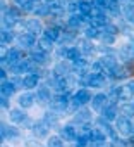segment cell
I'll list each match as a JSON object with an SVG mask.
<instances>
[{
  "mask_svg": "<svg viewBox=\"0 0 134 147\" xmlns=\"http://www.w3.org/2000/svg\"><path fill=\"white\" fill-rule=\"evenodd\" d=\"M17 102H19V107H21V109H29V107L34 106L36 97H34V94H31V92H24V94L19 95Z\"/></svg>",
  "mask_w": 134,
  "mask_h": 147,
  "instance_id": "cell-16",
  "label": "cell"
},
{
  "mask_svg": "<svg viewBox=\"0 0 134 147\" xmlns=\"http://www.w3.org/2000/svg\"><path fill=\"white\" fill-rule=\"evenodd\" d=\"M23 59V50L21 49H9L5 52V55H2V66H14L16 62H19Z\"/></svg>",
  "mask_w": 134,
  "mask_h": 147,
  "instance_id": "cell-6",
  "label": "cell"
},
{
  "mask_svg": "<svg viewBox=\"0 0 134 147\" xmlns=\"http://www.w3.org/2000/svg\"><path fill=\"white\" fill-rule=\"evenodd\" d=\"M93 0H79L78 2V12L81 16H91L93 12Z\"/></svg>",
  "mask_w": 134,
  "mask_h": 147,
  "instance_id": "cell-24",
  "label": "cell"
},
{
  "mask_svg": "<svg viewBox=\"0 0 134 147\" xmlns=\"http://www.w3.org/2000/svg\"><path fill=\"white\" fill-rule=\"evenodd\" d=\"M125 69L129 71V75H131V73H134V59H131V61H125Z\"/></svg>",
  "mask_w": 134,
  "mask_h": 147,
  "instance_id": "cell-44",
  "label": "cell"
},
{
  "mask_svg": "<svg viewBox=\"0 0 134 147\" xmlns=\"http://www.w3.org/2000/svg\"><path fill=\"white\" fill-rule=\"evenodd\" d=\"M2 107L11 111V107H9V99H7V97H2Z\"/></svg>",
  "mask_w": 134,
  "mask_h": 147,
  "instance_id": "cell-48",
  "label": "cell"
},
{
  "mask_svg": "<svg viewBox=\"0 0 134 147\" xmlns=\"http://www.w3.org/2000/svg\"><path fill=\"white\" fill-rule=\"evenodd\" d=\"M83 54H90L91 50H93V45H91V42L88 40V38H83V40H79L78 42V45H76Z\"/></svg>",
  "mask_w": 134,
  "mask_h": 147,
  "instance_id": "cell-38",
  "label": "cell"
},
{
  "mask_svg": "<svg viewBox=\"0 0 134 147\" xmlns=\"http://www.w3.org/2000/svg\"><path fill=\"white\" fill-rule=\"evenodd\" d=\"M101 40H103L105 43H108V45H112V43H115V40H117V36H113V35H110V33H103V35H101Z\"/></svg>",
  "mask_w": 134,
  "mask_h": 147,
  "instance_id": "cell-42",
  "label": "cell"
},
{
  "mask_svg": "<svg viewBox=\"0 0 134 147\" xmlns=\"http://www.w3.org/2000/svg\"><path fill=\"white\" fill-rule=\"evenodd\" d=\"M0 78H2V82H7V69H5V66H2V69H0Z\"/></svg>",
  "mask_w": 134,
  "mask_h": 147,
  "instance_id": "cell-47",
  "label": "cell"
},
{
  "mask_svg": "<svg viewBox=\"0 0 134 147\" xmlns=\"http://www.w3.org/2000/svg\"><path fill=\"white\" fill-rule=\"evenodd\" d=\"M60 137H62L65 142H74V140H78L79 131H78L72 125H64V126H60Z\"/></svg>",
  "mask_w": 134,
  "mask_h": 147,
  "instance_id": "cell-13",
  "label": "cell"
},
{
  "mask_svg": "<svg viewBox=\"0 0 134 147\" xmlns=\"http://www.w3.org/2000/svg\"><path fill=\"white\" fill-rule=\"evenodd\" d=\"M103 33H110V35L117 36V35H119V28H117L115 24H110V23H108V24L105 26V31H103Z\"/></svg>",
  "mask_w": 134,
  "mask_h": 147,
  "instance_id": "cell-41",
  "label": "cell"
},
{
  "mask_svg": "<svg viewBox=\"0 0 134 147\" xmlns=\"http://www.w3.org/2000/svg\"><path fill=\"white\" fill-rule=\"evenodd\" d=\"M52 88L48 87V85H40L38 88H36V94H34V97H36V102L40 104V106H46V104H52V92H50Z\"/></svg>",
  "mask_w": 134,
  "mask_h": 147,
  "instance_id": "cell-3",
  "label": "cell"
},
{
  "mask_svg": "<svg viewBox=\"0 0 134 147\" xmlns=\"http://www.w3.org/2000/svg\"><path fill=\"white\" fill-rule=\"evenodd\" d=\"M16 85L11 82V80H7V82H2V87H0V92H2V97H7V99H11L14 94H16Z\"/></svg>",
  "mask_w": 134,
  "mask_h": 147,
  "instance_id": "cell-26",
  "label": "cell"
},
{
  "mask_svg": "<svg viewBox=\"0 0 134 147\" xmlns=\"http://www.w3.org/2000/svg\"><path fill=\"white\" fill-rule=\"evenodd\" d=\"M96 128L100 130V131H103V135L107 137V138H110L112 142L113 140H117V130H113V126H110V123L105 119V118H98L96 119Z\"/></svg>",
  "mask_w": 134,
  "mask_h": 147,
  "instance_id": "cell-5",
  "label": "cell"
},
{
  "mask_svg": "<svg viewBox=\"0 0 134 147\" xmlns=\"http://www.w3.org/2000/svg\"><path fill=\"white\" fill-rule=\"evenodd\" d=\"M71 66L67 64L65 61H60V62H57L55 64V67H53V76H57V78H67L71 75Z\"/></svg>",
  "mask_w": 134,
  "mask_h": 147,
  "instance_id": "cell-15",
  "label": "cell"
},
{
  "mask_svg": "<svg viewBox=\"0 0 134 147\" xmlns=\"http://www.w3.org/2000/svg\"><path fill=\"white\" fill-rule=\"evenodd\" d=\"M16 38H17V36H14V33H12L11 30H2V47L11 45Z\"/></svg>",
  "mask_w": 134,
  "mask_h": 147,
  "instance_id": "cell-37",
  "label": "cell"
},
{
  "mask_svg": "<svg viewBox=\"0 0 134 147\" xmlns=\"http://www.w3.org/2000/svg\"><path fill=\"white\" fill-rule=\"evenodd\" d=\"M84 38H88V40H91V38H101L100 28L95 26V24H90V26L84 30Z\"/></svg>",
  "mask_w": 134,
  "mask_h": 147,
  "instance_id": "cell-29",
  "label": "cell"
},
{
  "mask_svg": "<svg viewBox=\"0 0 134 147\" xmlns=\"http://www.w3.org/2000/svg\"><path fill=\"white\" fill-rule=\"evenodd\" d=\"M120 55H122L125 61H131V59H134V45H131V43H127V45H122V47H120Z\"/></svg>",
  "mask_w": 134,
  "mask_h": 147,
  "instance_id": "cell-32",
  "label": "cell"
},
{
  "mask_svg": "<svg viewBox=\"0 0 134 147\" xmlns=\"http://www.w3.org/2000/svg\"><path fill=\"white\" fill-rule=\"evenodd\" d=\"M86 87H93V88H103L107 85V75H88L84 78Z\"/></svg>",
  "mask_w": 134,
  "mask_h": 147,
  "instance_id": "cell-10",
  "label": "cell"
},
{
  "mask_svg": "<svg viewBox=\"0 0 134 147\" xmlns=\"http://www.w3.org/2000/svg\"><path fill=\"white\" fill-rule=\"evenodd\" d=\"M45 4H46L52 11H60V9L64 7L62 0H45Z\"/></svg>",
  "mask_w": 134,
  "mask_h": 147,
  "instance_id": "cell-40",
  "label": "cell"
},
{
  "mask_svg": "<svg viewBox=\"0 0 134 147\" xmlns=\"http://www.w3.org/2000/svg\"><path fill=\"white\" fill-rule=\"evenodd\" d=\"M34 14H36L38 18H46V16H50V14H52V9L43 2V4H38V7L34 9Z\"/></svg>",
  "mask_w": 134,
  "mask_h": 147,
  "instance_id": "cell-36",
  "label": "cell"
},
{
  "mask_svg": "<svg viewBox=\"0 0 134 147\" xmlns=\"http://www.w3.org/2000/svg\"><path fill=\"white\" fill-rule=\"evenodd\" d=\"M16 42H17L19 49H33L34 43H36V36L31 35V33H28V31H23V33L17 35Z\"/></svg>",
  "mask_w": 134,
  "mask_h": 147,
  "instance_id": "cell-7",
  "label": "cell"
},
{
  "mask_svg": "<svg viewBox=\"0 0 134 147\" xmlns=\"http://www.w3.org/2000/svg\"><path fill=\"white\" fill-rule=\"evenodd\" d=\"M83 21H84V18L81 16V14H71L69 18L65 19V26L69 28V30H79L81 28V24H83Z\"/></svg>",
  "mask_w": 134,
  "mask_h": 147,
  "instance_id": "cell-20",
  "label": "cell"
},
{
  "mask_svg": "<svg viewBox=\"0 0 134 147\" xmlns=\"http://www.w3.org/2000/svg\"><path fill=\"white\" fill-rule=\"evenodd\" d=\"M98 61H100V64H101V67H103V71H105V75H108L110 71H113V69L119 66V62H117V59H115L113 55H101Z\"/></svg>",
  "mask_w": 134,
  "mask_h": 147,
  "instance_id": "cell-14",
  "label": "cell"
},
{
  "mask_svg": "<svg viewBox=\"0 0 134 147\" xmlns=\"http://www.w3.org/2000/svg\"><path fill=\"white\" fill-rule=\"evenodd\" d=\"M93 94L88 90V88H79L76 94H74V97H72V100H71V109L72 111H79V107L81 106H86V104H90L91 100H93Z\"/></svg>",
  "mask_w": 134,
  "mask_h": 147,
  "instance_id": "cell-1",
  "label": "cell"
},
{
  "mask_svg": "<svg viewBox=\"0 0 134 147\" xmlns=\"http://www.w3.org/2000/svg\"><path fill=\"white\" fill-rule=\"evenodd\" d=\"M43 36L50 38L52 42H60V38H62V31H60V28H58V26L52 24V26L45 28V31H43Z\"/></svg>",
  "mask_w": 134,
  "mask_h": 147,
  "instance_id": "cell-22",
  "label": "cell"
},
{
  "mask_svg": "<svg viewBox=\"0 0 134 147\" xmlns=\"http://www.w3.org/2000/svg\"><path fill=\"white\" fill-rule=\"evenodd\" d=\"M122 14H124V18L127 19V21H134V5L131 4V2H125L124 4V7H122Z\"/></svg>",
  "mask_w": 134,
  "mask_h": 147,
  "instance_id": "cell-35",
  "label": "cell"
},
{
  "mask_svg": "<svg viewBox=\"0 0 134 147\" xmlns=\"http://www.w3.org/2000/svg\"><path fill=\"white\" fill-rule=\"evenodd\" d=\"M76 121H79V123H90L91 121V113H90V109H79L78 113H76Z\"/></svg>",
  "mask_w": 134,
  "mask_h": 147,
  "instance_id": "cell-31",
  "label": "cell"
},
{
  "mask_svg": "<svg viewBox=\"0 0 134 147\" xmlns=\"http://www.w3.org/2000/svg\"><path fill=\"white\" fill-rule=\"evenodd\" d=\"M24 28H26V31L28 33H31V35H38V33H41V31H45L43 30V24H41V21L38 19V18H29V19H26L24 21Z\"/></svg>",
  "mask_w": 134,
  "mask_h": 147,
  "instance_id": "cell-11",
  "label": "cell"
},
{
  "mask_svg": "<svg viewBox=\"0 0 134 147\" xmlns=\"http://www.w3.org/2000/svg\"><path fill=\"white\" fill-rule=\"evenodd\" d=\"M132 125H134V123H132Z\"/></svg>",
  "mask_w": 134,
  "mask_h": 147,
  "instance_id": "cell-51",
  "label": "cell"
},
{
  "mask_svg": "<svg viewBox=\"0 0 134 147\" xmlns=\"http://www.w3.org/2000/svg\"><path fill=\"white\" fill-rule=\"evenodd\" d=\"M48 147H64V138L60 135L48 137Z\"/></svg>",
  "mask_w": 134,
  "mask_h": 147,
  "instance_id": "cell-39",
  "label": "cell"
},
{
  "mask_svg": "<svg viewBox=\"0 0 134 147\" xmlns=\"http://www.w3.org/2000/svg\"><path fill=\"white\" fill-rule=\"evenodd\" d=\"M71 100H72V97L67 94V92H64V94H57V95H53V99H52V109L55 111V113H62V111H65L67 107L71 106Z\"/></svg>",
  "mask_w": 134,
  "mask_h": 147,
  "instance_id": "cell-2",
  "label": "cell"
},
{
  "mask_svg": "<svg viewBox=\"0 0 134 147\" xmlns=\"http://www.w3.org/2000/svg\"><path fill=\"white\" fill-rule=\"evenodd\" d=\"M115 130L120 133V135H132L134 133V125L131 123V119L129 118H125V116H119L117 118V121H115Z\"/></svg>",
  "mask_w": 134,
  "mask_h": 147,
  "instance_id": "cell-4",
  "label": "cell"
},
{
  "mask_svg": "<svg viewBox=\"0 0 134 147\" xmlns=\"http://www.w3.org/2000/svg\"><path fill=\"white\" fill-rule=\"evenodd\" d=\"M91 24H95V26H107L108 24V18H107V14H105V11L103 9H100V7H93V12H91Z\"/></svg>",
  "mask_w": 134,
  "mask_h": 147,
  "instance_id": "cell-8",
  "label": "cell"
},
{
  "mask_svg": "<svg viewBox=\"0 0 134 147\" xmlns=\"http://www.w3.org/2000/svg\"><path fill=\"white\" fill-rule=\"evenodd\" d=\"M125 88L129 90V94H131V95H134V80H131V82H127V85H125Z\"/></svg>",
  "mask_w": 134,
  "mask_h": 147,
  "instance_id": "cell-46",
  "label": "cell"
},
{
  "mask_svg": "<svg viewBox=\"0 0 134 147\" xmlns=\"http://www.w3.org/2000/svg\"><path fill=\"white\" fill-rule=\"evenodd\" d=\"M119 106L117 104H108L107 107H105V111L101 113V118H105L107 121H117V118H119Z\"/></svg>",
  "mask_w": 134,
  "mask_h": 147,
  "instance_id": "cell-19",
  "label": "cell"
},
{
  "mask_svg": "<svg viewBox=\"0 0 134 147\" xmlns=\"http://www.w3.org/2000/svg\"><path fill=\"white\" fill-rule=\"evenodd\" d=\"M81 57H83V52L78 49V47H69V49H67V59H69L72 64H76V62H79L81 61Z\"/></svg>",
  "mask_w": 134,
  "mask_h": 147,
  "instance_id": "cell-27",
  "label": "cell"
},
{
  "mask_svg": "<svg viewBox=\"0 0 134 147\" xmlns=\"http://www.w3.org/2000/svg\"><path fill=\"white\" fill-rule=\"evenodd\" d=\"M71 2H79V0H71Z\"/></svg>",
  "mask_w": 134,
  "mask_h": 147,
  "instance_id": "cell-50",
  "label": "cell"
},
{
  "mask_svg": "<svg viewBox=\"0 0 134 147\" xmlns=\"http://www.w3.org/2000/svg\"><path fill=\"white\" fill-rule=\"evenodd\" d=\"M127 142V147H134V137H131L129 140H125Z\"/></svg>",
  "mask_w": 134,
  "mask_h": 147,
  "instance_id": "cell-49",
  "label": "cell"
},
{
  "mask_svg": "<svg viewBox=\"0 0 134 147\" xmlns=\"http://www.w3.org/2000/svg\"><path fill=\"white\" fill-rule=\"evenodd\" d=\"M40 75H34V73H29V75H24L23 76V87L26 90H33V88H38L40 85Z\"/></svg>",
  "mask_w": 134,
  "mask_h": 147,
  "instance_id": "cell-17",
  "label": "cell"
},
{
  "mask_svg": "<svg viewBox=\"0 0 134 147\" xmlns=\"http://www.w3.org/2000/svg\"><path fill=\"white\" fill-rule=\"evenodd\" d=\"M108 104H110V100H108V95H107V94H103V92L96 94V95L93 97V100H91L93 111H96V113H103V111H105V107H107Z\"/></svg>",
  "mask_w": 134,
  "mask_h": 147,
  "instance_id": "cell-9",
  "label": "cell"
},
{
  "mask_svg": "<svg viewBox=\"0 0 134 147\" xmlns=\"http://www.w3.org/2000/svg\"><path fill=\"white\" fill-rule=\"evenodd\" d=\"M9 119H11V123H24L26 119H28V116H26V113H24V109H11L9 111Z\"/></svg>",
  "mask_w": 134,
  "mask_h": 147,
  "instance_id": "cell-23",
  "label": "cell"
},
{
  "mask_svg": "<svg viewBox=\"0 0 134 147\" xmlns=\"http://www.w3.org/2000/svg\"><path fill=\"white\" fill-rule=\"evenodd\" d=\"M33 133H34V137L40 140V138H45V137H48V133H50V126L41 119V121H38V123H34V126H33Z\"/></svg>",
  "mask_w": 134,
  "mask_h": 147,
  "instance_id": "cell-18",
  "label": "cell"
},
{
  "mask_svg": "<svg viewBox=\"0 0 134 147\" xmlns=\"http://www.w3.org/2000/svg\"><path fill=\"white\" fill-rule=\"evenodd\" d=\"M43 121L52 128L53 125H57V123H58V113H55V111H52V113H50V111H48V113H45Z\"/></svg>",
  "mask_w": 134,
  "mask_h": 147,
  "instance_id": "cell-34",
  "label": "cell"
},
{
  "mask_svg": "<svg viewBox=\"0 0 134 147\" xmlns=\"http://www.w3.org/2000/svg\"><path fill=\"white\" fill-rule=\"evenodd\" d=\"M21 131L16 126H7L5 123L2 125V140H12V138H19Z\"/></svg>",
  "mask_w": 134,
  "mask_h": 147,
  "instance_id": "cell-21",
  "label": "cell"
},
{
  "mask_svg": "<svg viewBox=\"0 0 134 147\" xmlns=\"http://www.w3.org/2000/svg\"><path fill=\"white\" fill-rule=\"evenodd\" d=\"M38 47H40L43 52L50 54V52L55 49V42H52V40L46 38V36H41V38H38Z\"/></svg>",
  "mask_w": 134,
  "mask_h": 147,
  "instance_id": "cell-28",
  "label": "cell"
},
{
  "mask_svg": "<svg viewBox=\"0 0 134 147\" xmlns=\"http://www.w3.org/2000/svg\"><path fill=\"white\" fill-rule=\"evenodd\" d=\"M29 59L34 62V64H38V66H41V64H46V59H48V54L46 52H43L38 45H34L31 50H29Z\"/></svg>",
  "mask_w": 134,
  "mask_h": 147,
  "instance_id": "cell-12",
  "label": "cell"
},
{
  "mask_svg": "<svg viewBox=\"0 0 134 147\" xmlns=\"http://www.w3.org/2000/svg\"><path fill=\"white\" fill-rule=\"evenodd\" d=\"M120 114L131 119L134 116V102H124V104H120Z\"/></svg>",
  "mask_w": 134,
  "mask_h": 147,
  "instance_id": "cell-30",
  "label": "cell"
},
{
  "mask_svg": "<svg viewBox=\"0 0 134 147\" xmlns=\"http://www.w3.org/2000/svg\"><path fill=\"white\" fill-rule=\"evenodd\" d=\"M26 147H43L38 140H28L26 142Z\"/></svg>",
  "mask_w": 134,
  "mask_h": 147,
  "instance_id": "cell-45",
  "label": "cell"
},
{
  "mask_svg": "<svg viewBox=\"0 0 134 147\" xmlns=\"http://www.w3.org/2000/svg\"><path fill=\"white\" fill-rule=\"evenodd\" d=\"M110 147H127V142L125 140H113V142H110Z\"/></svg>",
  "mask_w": 134,
  "mask_h": 147,
  "instance_id": "cell-43",
  "label": "cell"
},
{
  "mask_svg": "<svg viewBox=\"0 0 134 147\" xmlns=\"http://www.w3.org/2000/svg\"><path fill=\"white\" fill-rule=\"evenodd\" d=\"M124 4H120V0H108V4H107V11L112 12V14H119L122 11Z\"/></svg>",
  "mask_w": 134,
  "mask_h": 147,
  "instance_id": "cell-33",
  "label": "cell"
},
{
  "mask_svg": "<svg viewBox=\"0 0 134 147\" xmlns=\"http://www.w3.org/2000/svg\"><path fill=\"white\" fill-rule=\"evenodd\" d=\"M108 78H112V80H125L127 76H129V71L125 69V66H117L113 71H110L108 75H107Z\"/></svg>",
  "mask_w": 134,
  "mask_h": 147,
  "instance_id": "cell-25",
  "label": "cell"
}]
</instances>
